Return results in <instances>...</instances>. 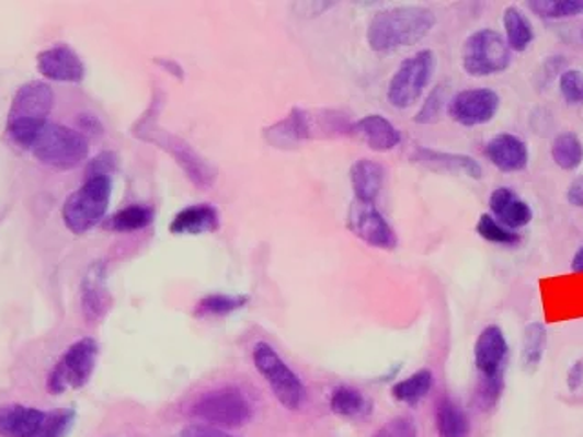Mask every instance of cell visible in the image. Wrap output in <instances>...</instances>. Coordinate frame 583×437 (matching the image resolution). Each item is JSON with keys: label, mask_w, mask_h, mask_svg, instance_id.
Wrapping results in <instances>:
<instances>
[{"label": "cell", "mask_w": 583, "mask_h": 437, "mask_svg": "<svg viewBox=\"0 0 583 437\" xmlns=\"http://www.w3.org/2000/svg\"><path fill=\"white\" fill-rule=\"evenodd\" d=\"M489 208H491L492 217L500 225L508 228V230H514V232L519 228L529 227L533 217H535L529 203L522 199L514 189L507 188V186H500L492 192Z\"/></svg>", "instance_id": "16"}, {"label": "cell", "mask_w": 583, "mask_h": 437, "mask_svg": "<svg viewBox=\"0 0 583 437\" xmlns=\"http://www.w3.org/2000/svg\"><path fill=\"white\" fill-rule=\"evenodd\" d=\"M508 345L500 326H487L476 341L475 363L481 376L480 398L483 405H496L503 390V372L507 363Z\"/></svg>", "instance_id": "4"}, {"label": "cell", "mask_w": 583, "mask_h": 437, "mask_svg": "<svg viewBox=\"0 0 583 437\" xmlns=\"http://www.w3.org/2000/svg\"><path fill=\"white\" fill-rule=\"evenodd\" d=\"M54 92L46 82H26L19 88L11 101L5 134L19 148L30 150L33 141L48 125V115L54 108Z\"/></svg>", "instance_id": "2"}, {"label": "cell", "mask_w": 583, "mask_h": 437, "mask_svg": "<svg viewBox=\"0 0 583 437\" xmlns=\"http://www.w3.org/2000/svg\"><path fill=\"white\" fill-rule=\"evenodd\" d=\"M447 103V87L434 88L433 92L428 93L427 101L423 103L422 110L418 112L416 120L418 125H434L442 117L443 108Z\"/></svg>", "instance_id": "32"}, {"label": "cell", "mask_w": 583, "mask_h": 437, "mask_svg": "<svg viewBox=\"0 0 583 437\" xmlns=\"http://www.w3.org/2000/svg\"><path fill=\"white\" fill-rule=\"evenodd\" d=\"M568 200L569 205L583 208V175L574 179L573 183L569 184Z\"/></svg>", "instance_id": "36"}, {"label": "cell", "mask_w": 583, "mask_h": 437, "mask_svg": "<svg viewBox=\"0 0 583 437\" xmlns=\"http://www.w3.org/2000/svg\"><path fill=\"white\" fill-rule=\"evenodd\" d=\"M354 134L374 151L395 150L401 142L400 131L384 115H367L357 120Z\"/></svg>", "instance_id": "18"}, {"label": "cell", "mask_w": 583, "mask_h": 437, "mask_svg": "<svg viewBox=\"0 0 583 437\" xmlns=\"http://www.w3.org/2000/svg\"><path fill=\"white\" fill-rule=\"evenodd\" d=\"M374 437H418L416 425L409 417H396L385 423Z\"/></svg>", "instance_id": "34"}, {"label": "cell", "mask_w": 583, "mask_h": 437, "mask_svg": "<svg viewBox=\"0 0 583 437\" xmlns=\"http://www.w3.org/2000/svg\"><path fill=\"white\" fill-rule=\"evenodd\" d=\"M433 389V373L420 370L412 373L411 378L403 379L392 389L396 400L403 401L407 405H418L420 401Z\"/></svg>", "instance_id": "27"}, {"label": "cell", "mask_w": 583, "mask_h": 437, "mask_svg": "<svg viewBox=\"0 0 583 437\" xmlns=\"http://www.w3.org/2000/svg\"><path fill=\"white\" fill-rule=\"evenodd\" d=\"M503 27H505V41L511 51L524 54L535 41V27L529 16L518 5H507L503 11Z\"/></svg>", "instance_id": "21"}, {"label": "cell", "mask_w": 583, "mask_h": 437, "mask_svg": "<svg viewBox=\"0 0 583 437\" xmlns=\"http://www.w3.org/2000/svg\"><path fill=\"white\" fill-rule=\"evenodd\" d=\"M547 330L541 323H529L524 334V368L527 372H536L546 354Z\"/></svg>", "instance_id": "25"}, {"label": "cell", "mask_w": 583, "mask_h": 437, "mask_svg": "<svg viewBox=\"0 0 583 437\" xmlns=\"http://www.w3.org/2000/svg\"><path fill=\"white\" fill-rule=\"evenodd\" d=\"M436 26V15L425 5H395L381 10L368 24L367 41L378 54L409 48L427 37Z\"/></svg>", "instance_id": "1"}, {"label": "cell", "mask_w": 583, "mask_h": 437, "mask_svg": "<svg viewBox=\"0 0 583 437\" xmlns=\"http://www.w3.org/2000/svg\"><path fill=\"white\" fill-rule=\"evenodd\" d=\"M436 57L431 49H422L401 62L389 82L387 99L395 108H411L422 99L433 79Z\"/></svg>", "instance_id": "8"}, {"label": "cell", "mask_w": 583, "mask_h": 437, "mask_svg": "<svg viewBox=\"0 0 583 437\" xmlns=\"http://www.w3.org/2000/svg\"><path fill=\"white\" fill-rule=\"evenodd\" d=\"M194 416L203 422L221 425V427H241L252 416V406L243 392L227 387L203 395L194 406Z\"/></svg>", "instance_id": "11"}, {"label": "cell", "mask_w": 583, "mask_h": 437, "mask_svg": "<svg viewBox=\"0 0 583 437\" xmlns=\"http://www.w3.org/2000/svg\"><path fill=\"white\" fill-rule=\"evenodd\" d=\"M30 150L35 159L46 166L73 170L87 161L90 146H88L87 137L79 131L48 123L33 141Z\"/></svg>", "instance_id": "6"}, {"label": "cell", "mask_w": 583, "mask_h": 437, "mask_svg": "<svg viewBox=\"0 0 583 437\" xmlns=\"http://www.w3.org/2000/svg\"><path fill=\"white\" fill-rule=\"evenodd\" d=\"M99 345L92 337L77 341L62 354L49 373L48 390L52 394H65L68 390L82 389L92 378L98 365Z\"/></svg>", "instance_id": "9"}, {"label": "cell", "mask_w": 583, "mask_h": 437, "mask_svg": "<svg viewBox=\"0 0 583 437\" xmlns=\"http://www.w3.org/2000/svg\"><path fill=\"white\" fill-rule=\"evenodd\" d=\"M485 157L503 173L524 172L529 166V146L522 137L498 134L485 145Z\"/></svg>", "instance_id": "15"}, {"label": "cell", "mask_w": 583, "mask_h": 437, "mask_svg": "<svg viewBox=\"0 0 583 437\" xmlns=\"http://www.w3.org/2000/svg\"><path fill=\"white\" fill-rule=\"evenodd\" d=\"M498 110H500V95L489 88L464 90L448 101L450 119L467 128L491 123L496 117Z\"/></svg>", "instance_id": "12"}, {"label": "cell", "mask_w": 583, "mask_h": 437, "mask_svg": "<svg viewBox=\"0 0 583 437\" xmlns=\"http://www.w3.org/2000/svg\"><path fill=\"white\" fill-rule=\"evenodd\" d=\"M527 8L540 19L562 21L582 15L583 0H530L527 2Z\"/></svg>", "instance_id": "26"}, {"label": "cell", "mask_w": 583, "mask_h": 437, "mask_svg": "<svg viewBox=\"0 0 583 437\" xmlns=\"http://www.w3.org/2000/svg\"><path fill=\"white\" fill-rule=\"evenodd\" d=\"M385 172L378 162L370 159H359L351 168L352 188L356 200L365 205H374L378 199L379 192L384 188Z\"/></svg>", "instance_id": "20"}, {"label": "cell", "mask_w": 583, "mask_h": 437, "mask_svg": "<svg viewBox=\"0 0 583 437\" xmlns=\"http://www.w3.org/2000/svg\"><path fill=\"white\" fill-rule=\"evenodd\" d=\"M551 157L563 172H574L582 166L583 142L573 131H563L555 137L551 145Z\"/></svg>", "instance_id": "22"}, {"label": "cell", "mask_w": 583, "mask_h": 437, "mask_svg": "<svg viewBox=\"0 0 583 437\" xmlns=\"http://www.w3.org/2000/svg\"><path fill=\"white\" fill-rule=\"evenodd\" d=\"M348 228L374 249L395 250L398 244L395 230L374 205L354 200L348 211Z\"/></svg>", "instance_id": "13"}, {"label": "cell", "mask_w": 583, "mask_h": 437, "mask_svg": "<svg viewBox=\"0 0 583 437\" xmlns=\"http://www.w3.org/2000/svg\"><path fill=\"white\" fill-rule=\"evenodd\" d=\"M114 153H101L98 159H93L92 164H90V168H88V177H95V175L110 177V173L114 172Z\"/></svg>", "instance_id": "35"}, {"label": "cell", "mask_w": 583, "mask_h": 437, "mask_svg": "<svg viewBox=\"0 0 583 437\" xmlns=\"http://www.w3.org/2000/svg\"><path fill=\"white\" fill-rule=\"evenodd\" d=\"M414 161L423 166L436 170V172L454 173V175H465L470 179L483 177V168L480 162L464 153H448V151H436L433 148H418L414 151Z\"/></svg>", "instance_id": "17"}, {"label": "cell", "mask_w": 583, "mask_h": 437, "mask_svg": "<svg viewBox=\"0 0 583 437\" xmlns=\"http://www.w3.org/2000/svg\"><path fill=\"white\" fill-rule=\"evenodd\" d=\"M181 437H232L228 434L216 430V428L208 427H190L181 434Z\"/></svg>", "instance_id": "38"}, {"label": "cell", "mask_w": 583, "mask_h": 437, "mask_svg": "<svg viewBox=\"0 0 583 437\" xmlns=\"http://www.w3.org/2000/svg\"><path fill=\"white\" fill-rule=\"evenodd\" d=\"M513 51L502 33L483 27L467 37L461 49V65L470 77H491L507 70Z\"/></svg>", "instance_id": "7"}, {"label": "cell", "mask_w": 583, "mask_h": 437, "mask_svg": "<svg viewBox=\"0 0 583 437\" xmlns=\"http://www.w3.org/2000/svg\"><path fill=\"white\" fill-rule=\"evenodd\" d=\"M219 228V211L212 205H194L179 211L170 222L173 235H201L216 232Z\"/></svg>", "instance_id": "19"}, {"label": "cell", "mask_w": 583, "mask_h": 437, "mask_svg": "<svg viewBox=\"0 0 583 437\" xmlns=\"http://www.w3.org/2000/svg\"><path fill=\"white\" fill-rule=\"evenodd\" d=\"M37 68L49 81L81 82L87 76L81 57L68 46L44 49L38 54Z\"/></svg>", "instance_id": "14"}, {"label": "cell", "mask_w": 583, "mask_h": 437, "mask_svg": "<svg viewBox=\"0 0 583 437\" xmlns=\"http://www.w3.org/2000/svg\"><path fill=\"white\" fill-rule=\"evenodd\" d=\"M582 37H583V33H582Z\"/></svg>", "instance_id": "40"}, {"label": "cell", "mask_w": 583, "mask_h": 437, "mask_svg": "<svg viewBox=\"0 0 583 437\" xmlns=\"http://www.w3.org/2000/svg\"><path fill=\"white\" fill-rule=\"evenodd\" d=\"M476 232L480 235L481 239H485L487 243L500 244V246H516L522 241L518 232L514 230H508V228L503 227L500 222L494 219V217L489 216V214H483V216L478 219V225H476Z\"/></svg>", "instance_id": "29"}, {"label": "cell", "mask_w": 583, "mask_h": 437, "mask_svg": "<svg viewBox=\"0 0 583 437\" xmlns=\"http://www.w3.org/2000/svg\"><path fill=\"white\" fill-rule=\"evenodd\" d=\"M108 290L104 283V268L101 265L92 266L84 281V310L88 315L98 319L108 304Z\"/></svg>", "instance_id": "24"}, {"label": "cell", "mask_w": 583, "mask_h": 437, "mask_svg": "<svg viewBox=\"0 0 583 437\" xmlns=\"http://www.w3.org/2000/svg\"><path fill=\"white\" fill-rule=\"evenodd\" d=\"M436 427L439 437H469V417L448 398L437 403Z\"/></svg>", "instance_id": "23"}, {"label": "cell", "mask_w": 583, "mask_h": 437, "mask_svg": "<svg viewBox=\"0 0 583 437\" xmlns=\"http://www.w3.org/2000/svg\"><path fill=\"white\" fill-rule=\"evenodd\" d=\"M583 383V361H574L569 368L568 372V387L571 392H576V390L582 387Z\"/></svg>", "instance_id": "37"}, {"label": "cell", "mask_w": 583, "mask_h": 437, "mask_svg": "<svg viewBox=\"0 0 583 437\" xmlns=\"http://www.w3.org/2000/svg\"><path fill=\"white\" fill-rule=\"evenodd\" d=\"M560 93L569 106L583 104V71H562L560 73Z\"/></svg>", "instance_id": "33"}, {"label": "cell", "mask_w": 583, "mask_h": 437, "mask_svg": "<svg viewBox=\"0 0 583 437\" xmlns=\"http://www.w3.org/2000/svg\"><path fill=\"white\" fill-rule=\"evenodd\" d=\"M255 368L271 384L272 392L287 409H297L301 405L305 389L296 373L287 367V363L277 356L276 350L266 343H260L254 350Z\"/></svg>", "instance_id": "10"}, {"label": "cell", "mask_w": 583, "mask_h": 437, "mask_svg": "<svg viewBox=\"0 0 583 437\" xmlns=\"http://www.w3.org/2000/svg\"><path fill=\"white\" fill-rule=\"evenodd\" d=\"M571 271L574 274H583V244L580 246L579 252L573 255V261H571Z\"/></svg>", "instance_id": "39"}, {"label": "cell", "mask_w": 583, "mask_h": 437, "mask_svg": "<svg viewBox=\"0 0 583 437\" xmlns=\"http://www.w3.org/2000/svg\"><path fill=\"white\" fill-rule=\"evenodd\" d=\"M112 197V179L95 175L88 177L81 188L66 199L62 219L70 232L82 235L103 221Z\"/></svg>", "instance_id": "5"}, {"label": "cell", "mask_w": 583, "mask_h": 437, "mask_svg": "<svg viewBox=\"0 0 583 437\" xmlns=\"http://www.w3.org/2000/svg\"><path fill=\"white\" fill-rule=\"evenodd\" d=\"M76 422V412H46L32 406H0L2 437H65Z\"/></svg>", "instance_id": "3"}, {"label": "cell", "mask_w": 583, "mask_h": 437, "mask_svg": "<svg viewBox=\"0 0 583 437\" xmlns=\"http://www.w3.org/2000/svg\"><path fill=\"white\" fill-rule=\"evenodd\" d=\"M153 221V211L148 206L134 205L128 206L125 210L117 211L110 219L108 228L115 232H136L142 230Z\"/></svg>", "instance_id": "28"}, {"label": "cell", "mask_w": 583, "mask_h": 437, "mask_svg": "<svg viewBox=\"0 0 583 437\" xmlns=\"http://www.w3.org/2000/svg\"><path fill=\"white\" fill-rule=\"evenodd\" d=\"M249 301V297L244 296H227V294H212L205 297L203 301L197 304L195 315H228V313L236 312L239 308L244 307Z\"/></svg>", "instance_id": "30"}, {"label": "cell", "mask_w": 583, "mask_h": 437, "mask_svg": "<svg viewBox=\"0 0 583 437\" xmlns=\"http://www.w3.org/2000/svg\"><path fill=\"white\" fill-rule=\"evenodd\" d=\"M367 400L363 398L362 392L348 389V387L335 390L330 400V409L340 416H359L367 412Z\"/></svg>", "instance_id": "31"}]
</instances>
